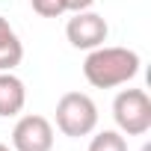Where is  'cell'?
<instances>
[{"label": "cell", "instance_id": "1", "mask_svg": "<svg viewBox=\"0 0 151 151\" xmlns=\"http://www.w3.org/2000/svg\"><path fill=\"white\" fill-rule=\"evenodd\" d=\"M139 65H142V59L136 50L101 45V47H92L89 56L83 59V77L95 89H116L136 77Z\"/></svg>", "mask_w": 151, "mask_h": 151}, {"label": "cell", "instance_id": "2", "mask_svg": "<svg viewBox=\"0 0 151 151\" xmlns=\"http://www.w3.org/2000/svg\"><path fill=\"white\" fill-rule=\"evenodd\" d=\"M56 127L71 136V139H80L89 136L98 127V107L86 92H65L56 101Z\"/></svg>", "mask_w": 151, "mask_h": 151}, {"label": "cell", "instance_id": "3", "mask_svg": "<svg viewBox=\"0 0 151 151\" xmlns=\"http://www.w3.org/2000/svg\"><path fill=\"white\" fill-rule=\"evenodd\" d=\"M113 119L122 133L142 136L151 130V98L145 89H122L113 101Z\"/></svg>", "mask_w": 151, "mask_h": 151}, {"label": "cell", "instance_id": "4", "mask_svg": "<svg viewBox=\"0 0 151 151\" xmlns=\"http://www.w3.org/2000/svg\"><path fill=\"white\" fill-rule=\"evenodd\" d=\"M12 151H53V124L36 113L21 116L12 127Z\"/></svg>", "mask_w": 151, "mask_h": 151}, {"label": "cell", "instance_id": "5", "mask_svg": "<svg viewBox=\"0 0 151 151\" xmlns=\"http://www.w3.org/2000/svg\"><path fill=\"white\" fill-rule=\"evenodd\" d=\"M65 36L71 42V47L77 50H92V47H101L110 36V27L104 21V15L98 12H74V18H68L65 24Z\"/></svg>", "mask_w": 151, "mask_h": 151}, {"label": "cell", "instance_id": "6", "mask_svg": "<svg viewBox=\"0 0 151 151\" xmlns=\"http://www.w3.org/2000/svg\"><path fill=\"white\" fill-rule=\"evenodd\" d=\"M27 104V86L12 71H0V119H12Z\"/></svg>", "mask_w": 151, "mask_h": 151}, {"label": "cell", "instance_id": "7", "mask_svg": "<svg viewBox=\"0 0 151 151\" xmlns=\"http://www.w3.org/2000/svg\"><path fill=\"white\" fill-rule=\"evenodd\" d=\"M24 59V45L18 33L9 27V21L0 15V71H12Z\"/></svg>", "mask_w": 151, "mask_h": 151}, {"label": "cell", "instance_id": "8", "mask_svg": "<svg viewBox=\"0 0 151 151\" xmlns=\"http://www.w3.org/2000/svg\"><path fill=\"white\" fill-rule=\"evenodd\" d=\"M89 151H127V139L122 130H101L92 136Z\"/></svg>", "mask_w": 151, "mask_h": 151}, {"label": "cell", "instance_id": "9", "mask_svg": "<svg viewBox=\"0 0 151 151\" xmlns=\"http://www.w3.org/2000/svg\"><path fill=\"white\" fill-rule=\"evenodd\" d=\"M30 6L42 18H59V15H65V0H30Z\"/></svg>", "mask_w": 151, "mask_h": 151}, {"label": "cell", "instance_id": "10", "mask_svg": "<svg viewBox=\"0 0 151 151\" xmlns=\"http://www.w3.org/2000/svg\"><path fill=\"white\" fill-rule=\"evenodd\" d=\"M95 0H65V12H86Z\"/></svg>", "mask_w": 151, "mask_h": 151}, {"label": "cell", "instance_id": "11", "mask_svg": "<svg viewBox=\"0 0 151 151\" xmlns=\"http://www.w3.org/2000/svg\"><path fill=\"white\" fill-rule=\"evenodd\" d=\"M0 151H12V145H6V142H0Z\"/></svg>", "mask_w": 151, "mask_h": 151}, {"label": "cell", "instance_id": "12", "mask_svg": "<svg viewBox=\"0 0 151 151\" xmlns=\"http://www.w3.org/2000/svg\"><path fill=\"white\" fill-rule=\"evenodd\" d=\"M142 151H151V148H148V145H145V148H142Z\"/></svg>", "mask_w": 151, "mask_h": 151}]
</instances>
